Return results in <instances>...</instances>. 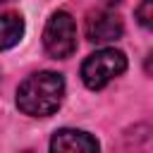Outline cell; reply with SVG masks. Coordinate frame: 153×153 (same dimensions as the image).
<instances>
[{
	"label": "cell",
	"instance_id": "obj_1",
	"mask_svg": "<svg viewBox=\"0 0 153 153\" xmlns=\"http://www.w3.org/2000/svg\"><path fill=\"white\" fill-rule=\"evenodd\" d=\"M62 96H65V79L55 72H38L19 84L17 105L24 115L48 117L60 108Z\"/></svg>",
	"mask_w": 153,
	"mask_h": 153
},
{
	"label": "cell",
	"instance_id": "obj_2",
	"mask_svg": "<svg viewBox=\"0 0 153 153\" xmlns=\"http://www.w3.org/2000/svg\"><path fill=\"white\" fill-rule=\"evenodd\" d=\"M127 69V57L122 50L115 48H100L96 53H91L84 65H81V79L91 91L103 88L105 84H110L115 76H120Z\"/></svg>",
	"mask_w": 153,
	"mask_h": 153
},
{
	"label": "cell",
	"instance_id": "obj_3",
	"mask_svg": "<svg viewBox=\"0 0 153 153\" xmlns=\"http://www.w3.org/2000/svg\"><path fill=\"white\" fill-rule=\"evenodd\" d=\"M43 48L50 57L65 60L76 50V24L72 14L55 12L43 29Z\"/></svg>",
	"mask_w": 153,
	"mask_h": 153
},
{
	"label": "cell",
	"instance_id": "obj_4",
	"mask_svg": "<svg viewBox=\"0 0 153 153\" xmlns=\"http://www.w3.org/2000/svg\"><path fill=\"white\" fill-rule=\"evenodd\" d=\"M84 33L91 43L96 45H103V43H112L117 41L122 33H124V24L117 14L103 10V12H91L86 17V24H84Z\"/></svg>",
	"mask_w": 153,
	"mask_h": 153
},
{
	"label": "cell",
	"instance_id": "obj_5",
	"mask_svg": "<svg viewBox=\"0 0 153 153\" xmlns=\"http://www.w3.org/2000/svg\"><path fill=\"white\" fill-rule=\"evenodd\" d=\"M50 151H67V153H96L98 141L81 129H57L50 139Z\"/></svg>",
	"mask_w": 153,
	"mask_h": 153
},
{
	"label": "cell",
	"instance_id": "obj_6",
	"mask_svg": "<svg viewBox=\"0 0 153 153\" xmlns=\"http://www.w3.org/2000/svg\"><path fill=\"white\" fill-rule=\"evenodd\" d=\"M22 36H24V19L19 14H2L0 17V50L17 45Z\"/></svg>",
	"mask_w": 153,
	"mask_h": 153
},
{
	"label": "cell",
	"instance_id": "obj_7",
	"mask_svg": "<svg viewBox=\"0 0 153 153\" xmlns=\"http://www.w3.org/2000/svg\"><path fill=\"white\" fill-rule=\"evenodd\" d=\"M136 19L143 29H151V24H153V0H143L136 7Z\"/></svg>",
	"mask_w": 153,
	"mask_h": 153
},
{
	"label": "cell",
	"instance_id": "obj_8",
	"mask_svg": "<svg viewBox=\"0 0 153 153\" xmlns=\"http://www.w3.org/2000/svg\"><path fill=\"white\" fill-rule=\"evenodd\" d=\"M100 2H103V5H105V7L110 10V7H117V5L122 2V0H100Z\"/></svg>",
	"mask_w": 153,
	"mask_h": 153
},
{
	"label": "cell",
	"instance_id": "obj_9",
	"mask_svg": "<svg viewBox=\"0 0 153 153\" xmlns=\"http://www.w3.org/2000/svg\"><path fill=\"white\" fill-rule=\"evenodd\" d=\"M0 2H7V0H0Z\"/></svg>",
	"mask_w": 153,
	"mask_h": 153
}]
</instances>
